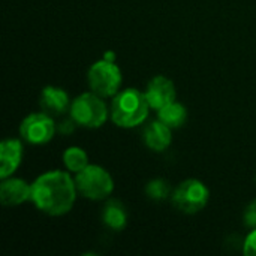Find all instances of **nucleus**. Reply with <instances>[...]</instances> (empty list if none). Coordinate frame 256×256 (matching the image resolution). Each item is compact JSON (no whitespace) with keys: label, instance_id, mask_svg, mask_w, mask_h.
I'll return each mask as SVG.
<instances>
[{"label":"nucleus","instance_id":"f3484780","mask_svg":"<svg viewBox=\"0 0 256 256\" xmlns=\"http://www.w3.org/2000/svg\"><path fill=\"white\" fill-rule=\"evenodd\" d=\"M244 225L252 230L256 228V200L248 206V208L244 212Z\"/></svg>","mask_w":256,"mask_h":256},{"label":"nucleus","instance_id":"4468645a","mask_svg":"<svg viewBox=\"0 0 256 256\" xmlns=\"http://www.w3.org/2000/svg\"><path fill=\"white\" fill-rule=\"evenodd\" d=\"M186 118H188L186 108L176 100L171 102L170 105L164 106L162 110H159V120H162L171 129L182 128L186 123Z\"/></svg>","mask_w":256,"mask_h":256},{"label":"nucleus","instance_id":"39448f33","mask_svg":"<svg viewBox=\"0 0 256 256\" xmlns=\"http://www.w3.org/2000/svg\"><path fill=\"white\" fill-rule=\"evenodd\" d=\"M88 86L93 93L110 98L118 93L122 86V70L112 60L102 58L88 69Z\"/></svg>","mask_w":256,"mask_h":256},{"label":"nucleus","instance_id":"9b49d317","mask_svg":"<svg viewBox=\"0 0 256 256\" xmlns=\"http://www.w3.org/2000/svg\"><path fill=\"white\" fill-rule=\"evenodd\" d=\"M22 144L20 140H4L0 144V178L10 177L21 164Z\"/></svg>","mask_w":256,"mask_h":256},{"label":"nucleus","instance_id":"dca6fc26","mask_svg":"<svg viewBox=\"0 0 256 256\" xmlns=\"http://www.w3.org/2000/svg\"><path fill=\"white\" fill-rule=\"evenodd\" d=\"M170 192H171L170 183L165 182L164 178H154V180L148 182V184L146 186V194L153 201L166 200L170 196Z\"/></svg>","mask_w":256,"mask_h":256},{"label":"nucleus","instance_id":"a211bd4d","mask_svg":"<svg viewBox=\"0 0 256 256\" xmlns=\"http://www.w3.org/2000/svg\"><path fill=\"white\" fill-rule=\"evenodd\" d=\"M243 252L246 256H256V228L246 237L243 244Z\"/></svg>","mask_w":256,"mask_h":256},{"label":"nucleus","instance_id":"6ab92c4d","mask_svg":"<svg viewBox=\"0 0 256 256\" xmlns=\"http://www.w3.org/2000/svg\"><path fill=\"white\" fill-rule=\"evenodd\" d=\"M75 120L74 118H70V120H64V122H62V124L58 126V130L62 132V134H70V132H74V129H75Z\"/></svg>","mask_w":256,"mask_h":256},{"label":"nucleus","instance_id":"ddd939ff","mask_svg":"<svg viewBox=\"0 0 256 256\" xmlns=\"http://www.w3.org/2000/svg\"><path fill=\"white\" fill-rule=\"evenodd\" d=\"M102 220L105 226L112 231H122L128 222V213L124 206L117 200H110L102 212Z\"/></svg>","mask_w":256,"mask_h":256},{"label":"nucleus","instance_id":"1a4fd4ad","mask_svg":"<svg viewBox=\"0 0 256 256\" xmlns=\"http://www.w3.org/2000/svg\"><path fill=\"white\" fill-rule=\"evenodd\" d=\"M32 184L26 183L21 178H3L0 184V202L4 207L20 206L24 201L30 200Z\"/></svg>","mask_w":256,"mask_h":256},{"label":"nucleus","instance_id":"7ed1b4c3","mask_svg":"<svg viewBox=\"0 0 256 256\" xmlns=\"http://www.w3.org/2000/svg\"><path fill=\"white\" fill-rule=\"evenodd\" d=\"M75 184L78 194L92 201H100L108 198L114 189L112 177L106 170L99 165H87L84 170L76 172Z\"/></svg>","mask_w":256,"mask_h":256},{"label":"nucleus","instance_id":"423d86ee","mask_svg":"<svg viewBox=\"0 0 256 256\" xmlns=\"http://www.w3.org/2000/svg\"><path fill=\"white\" fill-rule=\"evenodd\" d=\"M208 196L210 192L202 182L196 178H189L176 188L171 200H172V206L177 210L186 214H195L207 206Z\"/></svg>","mask_w":256,"mask_h":256},{"label":"nucleus","instance_id":"0eeeda50","mask_svg":"<svg viewBox=\"0 0 256 256\" xmlns=\"http://www.w3.org/2000/svg\"><path fill=\"white\" fill-rule=\"evenodd\" d=\"M56 134V123L46 112H32L20 124V136L30 144H46Z\"/></svg>","mask_w":256,"mask_h":256},{"label":"nucleus","instance_id":"6e6552de","mask_svg":"<svg viewBox=\"0 0 256 256\" xmlns=\"http://www.w3.org/2000/svg\"><path fill=\"white\" fill-rule=\"evenodd\" d=\"M144 94H146V99H147L150 108L158 110V111L162 110L164 106L170 105L171 102H174L176 96H177L174 82L164 75L154 76L147 84Z\"/></svg>","mask_w":256,"mask_h":256},{"label":"nucleus","instance_id":"9d476101","mask_svg":"<svg viewBox=\"0 0 256 256\" xmlns=\"http://www.w3.org/2000/svg\"><path fill=\"white\" fill-rule=\"evenodd\" d=\"M40 108L44 112L52 116H62L68 110H70V99L68 96V93L60 88V87H54V86H46L42 93H40Z\"/></svg>","mask_w":256,"mask_h":256},{"label":"nucleus","instance_id":"2eb2a0df","mask_svg":"<svg viewBox=\"0 0 256 256\" xmlns=\"http://www.w3.org/2000/svg\"><path fill=\"white\" fill-rule=\"evenodd\" d=\"M63 162L66 165V168L72 172H80L81 170H84L88 165V158L87 153L80 148V147H69L64 153H63Z\"/></svg>","mask_w":256,"mask_h":256},{"label":"nucleus","instance_id":"f03ea898","mask_svg":"<svg viewBox=\"0 0 256 256\" xmlns=\"http://www.w3.org/2000/svg\"><path fill=\"white\" fill-rule=\"evenodd\" d=\"M150 105L146 94L138 88H124L117 93L111 104V118L118 128H135L140 126L148 116Z\"/></svg>","mask_w":256,"mask_h":256},{"label":"nucleus","instance_id":"20e7f679","mask_svg":"<svg viewBox=\"0 0 256 256\" xmlns=\"http://www.w3.org/2000/svg\"><path fill=\"white\" fill-rule=\"evenodd\" d=\"M70 117L76 124L84 128H100L108 118V108L102 100V96L96 93H82L72 100Z\"/></svg>","mask_w":256,"mask_h":256},{"label":"nucleus","instance_id":"f257e3e1","mask_svg":"<svg viewBox=\"0 0 256 256\" xmlns=\"http://www.w3.org/2000/svg\"><path fill=\"white\" fill-rule=\"evenodd\" d=\"M76 184L64 171H48L32 183L30 201L38 210L50 216H62L72 210L76 198Z\"/></svg>","mask_w":256,"mask_h":256},{"label":"nucleus","instance_id":"f8f14e48","mask_svg":"<svg viewBox=\"0 0 256 256\" xmlns=\"http://www.w3.org/2000/svg\"><path fill=\"white\" fill-rule=\"evenodd\" d=\"M171 130L172 129L168 124H165L162 120L152 122L144 129L146 146L153 152H164L171 144V140H172Z\"/></svg>","mask_w":256,"mask_h":256}]
</instances>
